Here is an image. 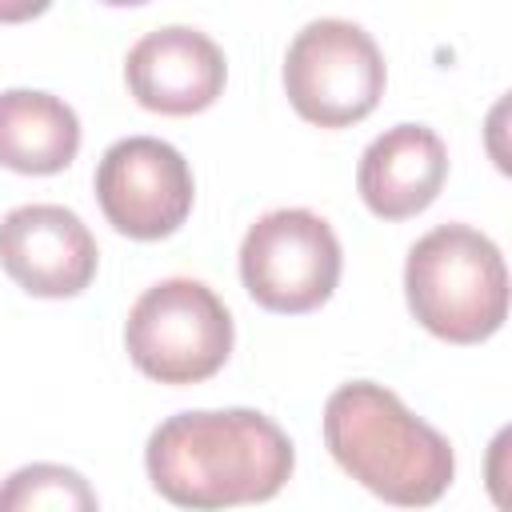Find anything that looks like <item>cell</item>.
I'll return each instance as SVG.
<instances>
[{"label":"cell","mask_w":512,"mask_h":512,"mask_svg":"<svg viewBox=\"0 0 512 512\" xmlns=\"http://www.w3.org/2000/svg\"><path fill=\"white\" fill-rule=\"evenodd\" d=\"M144 464L168 504L220 512L272 500L296 468V448L256 408L176 412L148 436Z\"/></svg>","instance_id":"6da1fadb"},{"label":"cell","mask_w":512,"mask_h":512,"mask_svg":"<svg viewBox=\"0 0 512 512\" xmlns=\"http://www.w3.org/2000/svg\"><path fill=\"white\" fill-rule=\"evenodd\" d=\"M324 444L356 484L396 508L436 504L456 476L452 444L372 380L340 384L328 396Z\"/></svg>","instance_id":"7a4b0ae2"},{"label":"cell","mask_w":512,"mask_h":512,"mask_svg":"<svg viewBox=\"0 0 512 512\" xmlns=\"http://www.w3.org/2000/svg\"><path fill=\"white\" fill-rule=\"evenodd\" d=\"M404 296L432 336L448 344H480L508 316V268L484 232L440 224L408 248Z\"/></svg>","instance_id":"3957f363"},{"label":"cell","mask_w":512,"mask_h":512,"mask_svg":"<svg viewBox=\"0 0 512 512\" xmlns=\"http://www.w3.org/2000/svg\"><path fill=\"white\" fill-rule=\"evenodd\" d=\"M232 336L224 300L192 276L152 284L124 324L132 364L160 384H200L216 376L232 352Z\"/></svg>","instance_id":"277c9868"},{"label":"cell","mask_w":512,"mask_h":512,"mask_svg":"<svg viewBox=\"0 0 512 512\" xmlns=\"http://www.w3.org/2000/svg\"><path fill=\"white\" fill-rule=\"evenodd\" d=\"M384 80L388 72L376 40L340 16L304 24L284 56V92L292 108L320 128L364 120L380 104Z\"/></svg>","instance_id":"5b68a950"},{"label":"cell","mask_w":512,"mask_h":512,"mask_svg":"<svg viewBox=\"0 0 512 512\" xmlns=\"http://www.w3.org/2000/svg\"><path fill=\"white\" fill-rule=\"evenodd\" d=\"M240 280L268 312H312L336 292L340 240L324 216L308 208H276L244 232Z\"/></svg>","instance_id":"8992f818"},{"label":"cell","mask_w":512,"mask_h":512,"mask_svg":"<svg viewBox=\"0 0 512 512\" xmlns=\"http://www.w3.org/2000/svg\"><path fill=\"white\" fill-rule=\"evenodd\" d=\"M192 168L156 136H124L96 164V200L104 220L132 240L172 236L192 212Z\"/></svg>","instance_id":"52a82bcc"},{"label":"cell","mask_w":512,"mask_h":512,"mask_svg":"<svg viewBox=\"0 0 512 512\" xmlns=\"http://www.w3.org/2000/svg\"><path fill=\"white\" fill-rule=\"evenodd\" d=\"M96 240L64 204H20L0 220V268L32 296H80L96 276Z\"/></svg>","instance_id":"ba28073f"},{"label":"cell","mask_w":512,"mask_h":512,"mask_svg":"<svg viewBox=\"0 0 512 512\" xmlns=\"http://www.w3.org/2000/svg\"><path fill=\"white\" fill-rule=\"evenodd\" d=\"M124 80L140 108L164 116H192L216 104L228 80V64L212 36L184 24H168L144 32L128 48Z\"/></svg>","instance_id":"9c48e42d"},{"label":"cell","mask_w":512,"mask_h":512,"mask_svg":"<svg viewBox=\"0 0 512 512\" xmlns=\"http://www.w3.org/2000/svg\"><path fill=\"white\" fill-rule=\"evenodd\" d=\"M444 176V140L428 124H396L364 148L356 188L380 220H408L440 196Z\"/></svg>","instance_id":"30bf717a"},{"label":"cell","mask_w":512,"mask_h":512,"mask_svg":"<svg viewBox=\"0 0 512 512\" xmlns=\"http://www.w3.org/2000/svg\"><path fill=\"white\" fill-rule=\"evenodd\" d=\"M80 152L76 112L36 88L0 92V164L24 176L64 172Z\"/></svg>","instance_id":"8fae6325"},{"label":"cell","mask_w":512,"mask_h":512,"mask_svg":"<svg viewBox=\"0 0 512 512\" xmlns=\"http://www.w3.org/2000/svg\"><path fill=\"white\" fill-rule=\"evenodd\" d=\"M0 512H100V500L76 468L40 460L0 480Z\"/></svg>","instance_id":"7c38bea8"}]
</instances>
